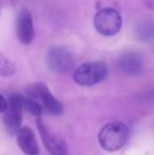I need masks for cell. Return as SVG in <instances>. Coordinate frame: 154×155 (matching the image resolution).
<instances>
[{
	"label": "cell",
	"instance_id": "cell-1",
	"mask_svg": "<svg viewBox=\"0 0 154 155\" xmlns=\"http://www.w3.org/2000/svg\"><path fill=\"white\" fill-rule=\"evenodd\" d=\"M129 131L125 124L120 121H112L101 128L98 134V143L103 150L115 152L125 146L128 139Z\"/></svg>",
	"mask_w": 154,
	"mask_h": 155
},
{
	"label": "cell",
	"instance_id": "cell-2",
	"mask_svg": "<svg viewBox=\"0 0 154 155\" xmlns=\"http://www.w3.org/2000/svg\"><path fill=\"white\" fill-rule=\"evenodd\" d=\"M108 75L107 65L101 61L82 63L74 70L73 79L81 87H92L103 81Z\"/></svg>",
	"mask_w": 154,
	"mask_h": 155
},
{
	"label": "cell",
	"instance_id": "cell-3",
	"mask_svg": "<svg viewBox=\"0 0 154 155\" xmlns=\"http://www.w3.org/2000/svg\"><path fill=\"white\" fill-rule=\"evenodd\" d=\"M94 27L103 36H114L123 27V18L118 11L112 8H103L95 14Z\"/></svg>",
	"mask_w": 154,
	"mask_h": 155
},
{
	"label": "cell",
	"instance_id": "cell-4",
	"mask_svg": "<svg viewBox=\"0 0 154 155\" xmlns=\"http://www.w3.org/2000/svg\"><path fill=\"white\" fill-rule=\"evenodd\" d=\"M47 64L52 72L66 74L75 67V57L69 49L62 45L52 47L47 53Z\"/></svg>",
	"mask_w": 154,
	"mask_h": 155
},
{
	"label": "cell",
	"instance_id": "cell-5",
	"mask_svg": "<svg viewBox=\"0 0 154 155\" xmlns=\"http://www.w3.org/2000/svg\"><path fill=\"white\" fill-rule=\"evenodd\" d=\"M25 95H29V97L38 100L43 106V108L53 115H60L64 111L61 102L56 99L55 96L50 92L45 84L35 82L33 84H30L25 88Z\"/></svg>",
	"mask_w": 154,
	"mask_h": 155
},
{
	"label": "cell",
	"instance_id": "cell-6",
	"mask_svg": "<svg viewBox=\"0 0 154 155\" xmlns=\"http://www.w3.org/2000/svg\"><path fill=\"white\" fill-rule=\"evenodd\" d=\"M22 95L13 94L8 97V110L3 113V123L5 129L11 135L17 134L21 129L22 123V110H23Z\"/></svg>",
	"mask_w": 154,
	"mask_h": 155
},
{
	"label": "cell",
	"instance_id": "cell-7",
	"mask_svg": "<svg viewBox=\"0 0 154 155\" xmlns=\"http://www.w3.org/2000/svg\"><path fill=\"white\" fill-rule=\"evenodd\" d=\"M36 123H37V128L42 138L43 145L48 151L52 155H68V147L66 143L57 135L53 134L44 124L42 119L38 118Z\"/></svg>",
	"mask_w": 154,
	"mask_h": 155
},
{
	"label": "cell",
	"instance_id": "cell-8",
	"mask_svg": "<svg viewBox=\"0 0 154 155\" xmlns=\"http://www.w3.org/2000/svg\"><path fill=\"white\" fill-rule=\"evenodd\" d=\"M16 32L17 37L22 45H29L33 42L35 37V30H34L33 17L28 8H22L19 12L17 17Z\"/></svg>",
	"mask_w": 154,
	"mask_h": 155
},
{
	"label": "cell",
	"instance_id": "cell-9",
	"mask_svg": "<svg viewBox=\"0 0 154 155\" xmlns=\"http://www.w3.org/2000/svg\"><path fill=\"white\" fill-rule=\"evenodd\" d=\"M117 67L126 75H138L144 69V59L137 52L128 51L118 57Z\"/></svg>",
	"mask_w": 154,
	"mask_h": 155
},
{
	"label": "cell",
	"instance_id": "cell-10",
	"mask_svg": "<svg viewBox=\"0 0 154 155\" xmlns=\"http://www.w3.org/2000/svg\"><path fill=\"white\" fill-rule=\"evenodd\" d=\"M17 143L21 151L27 155H38L39 147L34 132L30 127H22L17 133Z\"/></svg>",
	"mask_w": 154,
	"mask_h": 155
},
{
	"label": "cell",
	"instance_id": "cell-11",
	"mask_svg": "<svg viewBox=\"0 0 154 155\" xmlns=\"http://www.w3.org/2000/svg\"><path fill=\"white\" fill-rule=\"evenodd\" d=\"M134 36L137 40L150 42L154 40V21L144 19L136 23L134 28Z\"/></svg>",
	"mask_w": 154,
	"mask_h": 155
},
{
	"label": "cell",
	"instance_id": "cell-12",
	"mask_svg": "<svg viewBox=\"0 0 154 155\" xmlns=\"http://www.w3.org/2000/svg\"><path fill=\"white\" fill-rule=\"evenodd\" d=\"M22 102H23V108H25L28 112L35 115V116H40L41 115L43 106L38 100L29 97V96H25V97L22 96Z\"/></svg>",
	"mask_w": 154,
	"mask_h": 155
},
{
	"label": "cell",
	"instance_id": "cell-13",
	"mask_svg": "<svg viewBox=\"0 0 154 155\" xmlns=\"http://www.w3.org/2000/svg\"><path fill=\"white\" fill-rule=\"evenodd\" d=\"M16 67L14 62L10 60L8 58L4 57L3 55L0 56V75L2 77H8L15 73Z\"/></svg>",
	"mask_w": 154,
	"mask_h": 155
},
{
	"label": "cell",
	"instance_id": "cell-14",
	"mask_svg": "<svg viewBox=\"0 0 154 155\" xmlns=\"http://www.w3.org/2000/svg\"><path fill=\"white\" fill-rule=\"evenodd\" d=\"M0 100H1V107H0V112L4 113L6 110H8V99L6 100V98L4 97L3 95H1L0 97Z\"/></svg>",
	"mask_w": 154,
	"mask_h": 155
}]
</instances>
